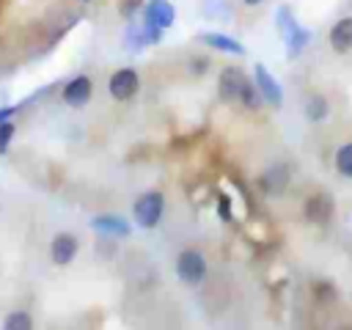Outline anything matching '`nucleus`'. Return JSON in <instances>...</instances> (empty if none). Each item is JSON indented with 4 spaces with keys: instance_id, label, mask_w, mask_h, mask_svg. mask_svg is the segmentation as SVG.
<instances>
[{
    "instance_id": "obj_10",
    "label": "nucleus",
    "mask_w": 352,
    "mask_h": 330,
    "mask_svg": "<svg viewBox=\"0 0 352 330\" xmlns=\"http://www.w3.org/2000/svg\"><path fill=\"white\" fill-rule=\"evenodd\" d=\"M198 41L206 44L209 50H217V52H226V55H245V44L236 41L234 36H228V33L206 30V33H198Z\"/></svg>"
},
{
    "instance_id": "obj_20",
    "label": "nucleus",
    "mask_w": 352,
    "mask_h": 330,
    "mask_svg": "<svg viewBox=\"0 0 352 330\" xmlns=\"http://www.w3.org/2000/svg\"><path fill=\"white\" fill-rule=\"evenodd\" d=\"M336 170L344 179H352V143L338 146V151H336Z\"/></svg>"
},
{
    "instance_id": "obj_14",
    "label": "nucleus",
    "mask_w": 352,
    "mask_h": 330,
    "mask_svg": "<svg viewBox=\"0 0 352 330\" xmlns=\"http://www.w3.org/2000/svg\"><path fill=\"white\" fill-rule=\"evenodd\" d=\"M283 44H286V58L289 60H294V58H300L302 55V50L311 44V30L305 28V25H294L286 36H283Z\"/></svg>"
},
{
    "instance_id": "obj_4",
    "label": "nucleus",
    "mask_w": 352,
    "mask_h": 330,
    "mask_svg": "<svg viewBox=\"0 0 352 330\" xmlns=\"http://www.w3.org/2000/svg\"><path fill=\"white\" fill-rule=\"evenodd\" d=\"M253 82H256V88H258L264 104H270V107H275V110L283 104V88H280V82L272 77V72H270L264 63H256V66H253Z\"/></svg>"
},
{
    "instance_id": "obj_1",
    "label": "nucleus",
    "mask_w": 352,
    "mask_h": 330,
    "mask_svg": "<svg viewBox=\"0 0 352 330\" xmlns=\"http://www.w3.org/2000/svg\"><path fill=\"white\" fill-rule=\"evenodd\" d=\"M162 212H165V195L157 190L143 192L132 206V217L140 228H154L162 220Z\"/></svg>"
},
{
    "instance_id": "obj_24",
    "label": "nucleus",
    "mask_w": 352,
    "mask_h": 330,
    "mask_svg": "<svg viewBox=\"0 0 352 330\" xmlns=\"http://www.w3.org/2000/svg\"><path fill=\"white\" fill-rule=\"evenodd\" d=\"M16 110H19V104H3V107H0V121H8Z\"/></svg>"
},
{
    "instance_id": "obj_15",
    "label": "nucleus",
    "mask_w": 352,
    "mask_h": 330,
    "mask_svg": "<svg viewBox=\"0 0 352 330\" xmlns=\"http://www.w3.org/2000/svg\"><path fill=\"white\" fill-rule=\"evenodd\" d=\"M327 116H330L327 99H324L322 94H311V96L305 99V118L314 121V124H319V121H324Z\"/></svg>"
},
{
    "instance_id": "obj_6",
    "label": "nucleus",
    "mask_w": 352,
    "mask_h": 330,
    "mask_svg": "<svg viewBox=\"0 0 352 330\" xmlns=\"http://www.w3.org/2000/svg\"><path fill=\"white\" fill-rule=\"evenodd\" d=\"M140 14H143V22L146 25H154L160 30H168L176 22V8H173L170 0H146L143 8H140Z\"/></svg>"
},
{
    "instance_id": "obj_29",
    "label": "nucleus",
    "mask_w": 352,
    "mask_h": 330,
    "mask_svg": "<svg viewBox=\"0 0 352 330\" xmlns=\"http://www.w3.org/2000/svg\"><path fill=\"white\" fill-rule=\"evenodd\" d=\"M341 330H349V327H341Z\"/></svg>"
},
{
    "instance_id": "obj_25",
    "label": "nucleus",
    "mask_w": 352,
    "mask_h": 330,
    "mask_svg": "<svg viewBox=\"0 0 352 330\" xmlns=\"http://www.w3.org/2000/svg\"><path fill=\"white\" fill-rule=\"evenodd\" d=\"M217 212L223 214V220H231V212H228V198H220V201H217Z\"/></svg>"
},
{
    "instance_id": "obj_12",
    "label": "nucleus",
    "mask_w": 352,
    "mask_h": 330,
    "mask_svg": "<svg viewBox=\"0 0 352 330\" xmlns=\"http://www.w3.org/2000/svg\"><path fill=\"white\" fill-rule=\"evenodd\" d=\"M327 38H330L333 52H338V55L352 52V16H341V19L330 28Z\"/></svg>"
},
{
    "instance_id": "obj_13",
    "label": "nucleus",
    "mask_w": 352,
    "mask_h": 330,
    "mask_svg": "<svg viewBox=\"0 0 352 330\" xmlns=\"http://www.w3.org/2000/svg\"><path fill=\"white\" fill-rule=\"evenodd\" d=\"M91 226H94V231H99V234H104V236H129V223L121 217V214H99V217H94L91 220Z\"/></svg>"
},
{
    "instance_id": "obj_18",
    "label": "nucleus",
    "mask_w": 352,
    "mask_h": 330,
    "mask_svg": "<svg viewBox=\"0 0 352 330\" xmlns=\"http://www.w3.org/2000/svg\"><path fill=\"white\" fill-rule=\"evenodd\" d=\"M3 330H33V316L28 311H11L3 319Z\"/></svg>"
},
{
    "instance_id": "obj_21",
    "label": "nucleus",
    "mask_w": 352,
    "mask_h": 330,
    "mask_svg": "<svg viewBox=\"0 0 352 330\" xmlns=\"http://www.w3.org/2000/svg\"><path fill=\"white\" fill-rule=\"evenodd\" d=\"M140 8H143V0H121L118 3V14L124 19H132L135 14H140Z\"/></svg>"
},
{
    "instance_id": "obj_26",
    "label": "nucleus",
    "mask_w": 352,
    "mask_h": 330,
    "mask_svg": "<svg viewBox=\"0 0 352 330\" xmlns=\"http://www.w3.org/2000/svg\"><path fill=\"white\" fill-rule=\"evenodd\" d=\"M190 66H192V72H198V74H204V72H206V66H209V60H206V58H201V60H192Z\"/></svg>"
},
{
    "instance_id": "obj_23",
    "label": "nucleus",
    "mask_w": 352,
    "mask_h": 330,
    "mask_svg": "<svg viewBox=\"0 0 352 330\" xmlns=\"http://www.w3.org/2000/svg\"><path fill=\"white\" fill-rule=\"evenodd\" d=\"M316 297L333 300V297H336V292H333V286H330V283H316Z\"/></svg>"
},
{
    "instance_id": "obj_22",
    "label": "nucleus",
    "mask_w": 352,
    "mask_h": 330,
    "mask_svg": "<svg viewBox=\"0 0 352 330\" xmlns=\"http://www.w3.org/2000/svg\"><path fill=\"white\" fill-rule=\"evenodd\" d=\"M14 132H16V129H14V124H11V121H0V154H6V151H8Z\"/></svg>"
},
{
    "instance_id": "obj_3",
    "label": "nucleus",
    "mask_w": 352,
    "mask_h": 330,
    "mask_svg": "<svg viewBox=\"0 0 352 330\" xmlns=\"http://www.w3.org/2000/svg\"><path fill=\"white\" fill-rule=\"evenodd\" d=\"M138 88H140V77H138V72L129 69V66L116 69V72L110 74V80H107V91H110V96L118 99V102H129V99L138 94Z\"/></svg>"
},
{
    "instance_id": "obj_11",
    "label": "nucleus",
    "mask_w": 352,
    "mask_h": 330,
    "mask_svg": "<svg viewBox=\"0 0 352 330\" xmlns=\"http://www.w3.org/2000/svg\"><path fill=\"white\" fill-rule=\"evenodd\" d=\"M289 184V168L286 165H270L261 176H258V187L267 192V195H280Z\"/></svg>"
},
{
    "instance_id": "obj_27",
    "label": "nucleus",
    "mask_w": 352,
    "mask_h": 330,
    "mask_svg": "<svg viewBox=\"0 0 352 330\" xmlns=\"http://www.w3.org/2000/svg\"><path fill=\"white\" fill-rule=\"evenodd\" d=\"M242 3H245V6H250V8H253V6H261V3H264V0H242Z\"/></svg>"
},
{
    "instance_id": "obj_28",
    "label": "nucleus",
    "mask_w": 352,
    "mask_h": 330,
    "mask_svg": "<svg viewBox=\"0 0 352 330\" xmlns=\"http://www.w3.org/2000/svg\"><path fill=\"white\" fill-rule=\"evenodd\" d=\"M80 3H91V0H80Z\"/></svg>"
},
{
    "instance_id": "obj_17",
    "label": "nucleus",
    "mask_w": 352,
    "mask_h": 330,
    "mask_svg": "<svg viewBox=\"0 0 352 330\" xmlns=\"http://www.w3.org/2000/svg\"><path fill=\"white\" fill-rule=\"evenodd\" d=\"M239 104H242V107H248V110H258V107L264 104V99H261V94H258V88H256V82H253V80H248V82L242 85Z\"/></svg>"
},
{
    "instance_id": "obj_7",
    "label": "nucleus",
    "mask_w": 352,
    "mask_h": 330,
    "mask_svg": "<svg viewBox=\"0 0 352 330\" xmlns=\"http://www.w3.org/2000/svg\"><path fill=\"white\" fill-rule=\"evenodd\" d=\"M60 96H63V102H66L69 107H82V104H88L91 96H94V80L85 77V74H77V77H72V80L63 85Z\"/></svg>"
},
{
    "instance_id": "obj_16",
    "label": "nucleus",
    "mask_w": 352,
    "mask_h": 330,
    "mask_svg": "<svg viewBox=\"0 0 352 330\" xmlns=\"http://www.w3.org/2000/svg\"><path fill=\"white\" fill-rule=\"evenodd\" d=\"M143 47H148V41H146V33H143V22H140V25L129 22V28L124 30V50H132V52H138V50H143Z\"/></svg>"
},
{
    "instance_id": "obj_5",
    "label": "nucleus",
    "mask_w": 352,
    "mask_h": 330,
    "mask_svg": "<svg viewBox=\"0 0 352 330\" xmlns=\"http://www.w3.org/2000/svg\"><path fill=\"white\" fill-rule=\"evenodd\" d=\"M250 77L239 69V66H226L220 69V77H217V96L223 102H239V94H242V85L248 82Z\"/></svg>"
},
{
    "instance_id": "obj_2",
    "label": "nucleus",
    "mask_w": 352,
    "mask_h": 330,
    "mask_svg": "<svg viewBox=\"0 0 352 330\" xmlns=\"http://www.w3.org/2000/svg\"><path fill=\"white\" fill-rule=\"evenodd\" d=\"M176 275H179V280H184L190 286L201 283L206 278V258H204V253L195 250V248L182 250L179 258H176Z\"/></svg>"
},
{
    "instance_id": "obj_9",
    "label": "nucleus",
    "mask_w": 352,
    "mask_h": 330,
    "mask_svg": "<svg viewBox=\"0 0 352 330\" xmlns=\"http://www.w3.org/2000/svg\"><path fill=\"white\" fill-rule=\"evenodd\" d=\"M302 212H305V220H311V223H327V220L333 217V212H336L333 195H330V192H314V195L305 201Z\"/></svg>"
},
{
    "instance_id": "obj_19",
    "label": "nucleus",
    "mask_w": 352,
    "mask_h": 330,
    "mask_svg": "<svg viewBox=\"0 0 352 330\" xmlns=\"http://www.w3.org/2000/svg\"><path fill=\"white\" fill-rule=\"evenodd\" d=\"M297 25V16H294V11L289 8V6H278L275 8V28H278V33H280V38L292 30Z\"/></svg>"
},
{
    "instance_id": "obj_8",
    "label": "nucleus",
    "mask_w": 352,
    "mask_h": 330,
    "mask_svg": "<svg viewBox=\"0 0 352 330\" xmlns=\"http://www.w3.org/2000/svg\"><path fill=\"white\" fill-rule=\"evenodd\" d=\"M77 248H80V242H77L74 234H66V231L63 234H55L52 242H50V258H52V264L55 267L72 264L74 256H77Z\"/></svg>"
}]
</instances>
